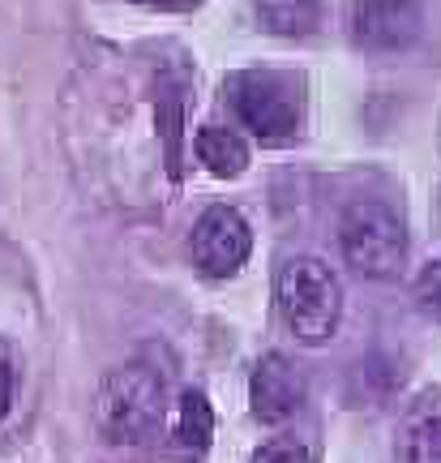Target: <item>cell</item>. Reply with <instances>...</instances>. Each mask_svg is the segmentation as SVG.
I'll use <instances>...</instances> for the list:
<instances>
[{
    "label": "cell",
    "mask_w": 441,
    "mask_h": 463,
    "mask_svg": "<svg viewBox=\"0 0 441 463\" xmlns=\"http://www.w3.org/2000/svg\"><path fill=\"white\" fill-rule=\"evenodd\" d=\"M137 5H146V9H164V14H189V9H197L202 0H137Z\"/></svg>",
    "instance_id": "9a60e30c"
},
{
    "label": "cell",
    "mask_w": 441,
    "mask_h": 463,
    "mask_svg": "<svg viewBox=\"0 0 441 463\" xmlns=\"http://www.w3.org/2000/svg\"><path fill=\"white\" fill-rule=\"evenodd\" d=\"M275 305L300 344H330L343 322V283L322 258H292L278 266Z\"/></svg>",
    "instance_id": "7a4b0ae2"
},
{
    "label": "cell",
    "mask_w": 441,
    "mask_h": 463,
    "mask_svg": "<svg viewBox=\"0 0 441 463\" xmlns=\"http://www.w3.org/2000/svg\"><path fill=\"white\" fill-rule=\"evenodd\" d=\"M193 266L211 279H228L253 253V232L236 206H211L206 215L193 223Z\"/></svg>",
    "instance_id": "5b68a950"
},
{
    "label": "cell",
    "mask_w": 441,
    "mask_h": 463,
    "mask_svg": "<svg viewBox=\"0 0 441 463\" xmlns=\"http://www.w3.org/2000/svg\"><path fill=\"white\" fill-rule=\"evenodd\" d=\"M339 245L347 266L360 270L364 279H390L408 258V228L386 202L364 198L352 202L339 219Z\"/></svg>",
    "instance_id": "277c9868"
},
{
    "label": "cell",
    "mask_w": 441,
    "mask_h": 463,
    "mask_svg": "<svg viewBox=\"0 0 441 463\" xmlns=\"http://www.w3.org/2000/svg\"><path fill=\"white\" fill-rule=\"evenodd\" d=\"M214 438V412H211V399L202 391H184L176 408V450L184 459H197L206 455Z\"/></svg>",
    "instance_id": "9c48e42d"
},
{
    "label": "cell",
    "mask_w": 441,
    "mask_h": 463,
    "mask_svg": "<svg viewBox=\"0 0 441 463\" xmlns=\"http://www.w3.org/2000/svg\"><path fill=\"white\" fill-rule=\"evenodd\" d=\"M352 43L364 52H403L425 31L420 0H356L352 5Z\"/></svg>",
    "instance_id": "8992f818"
},
{
    "label": "cell",
    "mask_w": 441,
    "mask_h": 463,
    "mask_svg": "<svg viewBox=\"0 0 441 463\" xmlns=\"http://www.w3.org/2000/svg\"><path fill=\"white\" fill-rule=\"evenodd\" d=\"M258 17L270 34L300 39L322 22V0H258Z\"/></svg>",
    "instance_id": "30bf717a"
},
{
    "label": "cell",
    "mask_w": 441,
    "mask_h": 463,
    "mask_svg": "<svg viewBox=\"0 0 441 463\" xmlns=\"http://www.w3.org/2000/svg\"><path fill=\"white\" fill-rule=\"evenodd\" d=\"M249 403H253V416L262 425H283L292 420L300 408H305V378L287 356H262L253 378H249Z\"/></svg>",
    "instance_id": "52a82bcc"
},
{
    "label": "cell",
    "mask_w": 441,
    "mask_h": 463,
    "mask_svg": "<svg viewBox=\"0 0 441 463\" xmlns=\"http://www.w3.org/2000/svg\"><path fill=\"white\" fill-rule=\"evenodd\" d=\"M403 463H441V408H425L408 420Z\"/></svg>",
    "instance_id": "8fae6325"
},
{
    "label": "cell",
    "mask_w": 441,
    "mask_h": 463,
    "mask_svg": "<svg viewBox=\"0 0 441 463\" xmlns=\"http://www.w3.org/2000/svg\"><path fill=\"white\" fill-rule=\"evenodd\" d=\"M223 90H228V103L236 108L240 125L253 129V137L266 146H283L300 133L305 99H300V82L292 73L245 69V73H231Z\"/></svg>",
    "instance_id": "3957f363"
},
{
    "label": "cell",
    "mask_w": 441,
    "mask_h": 463,
    "mask_svg": "<svg viewBox=\"0 0 441 463\" xmlns=\"http://www.w3.org/2000/svg\"><path fill=\"white\" fill-rule=\"evenodd\" d=\"M9 408H14V364L0 352V420L9 416Z\"/></svg>",
    "instance_id": "5bb4252c"
},
{
    "label": "cell",
    "mask_w": 441,
    "mask_h": 463,
    "mask_svg": "<svg viewBox=\"0 0 441 463\" xmlns=\"http://www.w3.org/2000/svg\"><path fill=\"white\" fill-rule=\"evenodd\" d=\"M416 305H420L425 317L441 322V258H433V262L416 275Z\"/></svg>",
    "instance_id": "7c38bea8"
},
{
    "label": "cell",
    "mask_w": 441,
    "mask_h": 463,
    "mask_svg": "<svg viewBox=\"0 0 441 463\" xmlns=\"http://www.w3.org/2000/svg\"><path fill=\"white\" fill-rule=\"evenodd\" d=\"M253 463H313V450L305 442H296V438H275L253 455Z\"/></svg>",
    "instance_id": "4fadbf2b"
},
{
    "label": "cell",
    "mask_w": 441,
    "mask_h": 463,
    "mask_svg": "<svg viewBox=\"0 0 441 463\" xmlns=\"http://www.w3.org/2000/svg\"><path fill=\"white\" fill-rule=\"evenodd\" d=\"M167 416V378L146 361L112 369L95 395V420L112 442L137 447L164 430Z\"/></svg>",
    "instance_id": "6da1fadb"
},
{
    "label": "cell",
    "mask_w": 441,
    "mask_h": 463,
    "mask_svg": "<svg viewBox=\"0 0 441 463\" xmlns=\"http://www.w3.org/2000/svg\"><path fill=\"white\" fill-rule=\"evenodd\" d=\"M197 159L206 164V172H214V176L228 181V176H240L249 167V146L236 129L206 125V129H197Z\"/></svg>",
    "instance_id": "ba28073f"
}]
</instances>
